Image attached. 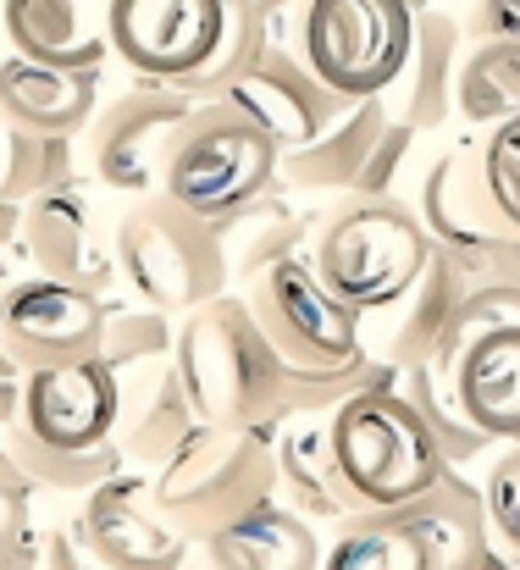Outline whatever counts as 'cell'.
<instances>
[{
	"label": "cell",
	"instance_id": "8992f818",
	"mask_svg": "<svg viewBox=\"0 0 520 570\" xmlns=\"http://www.w3.org/2000/svg\"><path fill=\"white\" fill-rule=\"evenodd\" d=\"M277 161L283 150L255 122H244L222 100H194V111L177 122L161 150L156 189L205 222H222L266 189H277Z\"/></svg>",
	"mask_w": 520,
	"mask_h": 570
},
{
	"label": "cell",
	"instance_id": "7bdbcfd3",
	"mask_svg": "<svg viewBox=\"0 0 520 570\" xmlns=\"http://www.w3.org/2000/svg\"><path fill=\"white\" fill-rule=\"evenodd\" d=\"M173 570H210V566H205V554H199V549H188V554H183Z\"/></svg>",
	"mask_w": 520,
	"mask_h": 570
},
{
	"label": "cell",
	"instance_id": "d590c367",
	"mask_svg": "<svg viewBox=\"0 0 520 570\" xmlns=\"http://www.w3.org/2000/svg\"><path fill=\"white\" fill-rule=\"evenodd\" d=\"M482 184L493 210L520 233V122H499L482 134Z\"/></svg>",
	"mask_w": 520,
	"mask_h": 570
},
{
	"label": "cell",
	"instance_id": "f546056e",
	"mask_svg": "<svg viewBox=\"0 0 520 570\" xmlns=\"http://www.w3.org/2000/svg\"><path fill=\"white\" fill-rule=\"evenodd\" d=\"M0 438H6V449H11V460H17V471H22V482L28 488H56V493H89L95 482H106V476H117L122 471V449L117 443H100V449H50V443H39L17 415L11 421H0Z\"/></svg>",
	"mask_w": 520,
	"mask_h": 570
},
{
	"label": "cell",
	"instance_id": "d6a6232c",
	"mask_svg": "<svg viewBox=\"0 0 520 570\" xmlns=\"http://www.w3.org/2000/svg\"><path fill=\"white\" fill-rule=\"evenodd\" d=\"M387 372L393 366L376 361L371 350L344 366H283V415H333L349 393H360L365 382L387 377Z\"/></svg>",
	"mask_w": 520,
	"mask_h": 570
},
{
	"label": "cell",
	"instance_id": "ba28073f",
	"mask_svg": "<svg viewBox=\"0 0 520 570\" xmlns=\"http://www.w3.org/2000/svg\"><path fill=\"white\" fill-rule=\"evenodd\" d=\"M244 299L283 366H344L365 355V316L322 283L311 255H283L244 283Z\"/></svg>",
	"mask_w": 520,
	"mask_h": 570
},
{
	"label": "cell",
	"instance_id": "d4e9b609",
	"mask_svg": "<svg viewBox=\"0 0 520 570\" xmlns=\"http://www.w3.org/2000/svg\"><path fill=\"white\" fill-rule=\"evenodd\" d=\"M0 28L17 56L45 67H106V17L95 22L89 0H0Z\"/></svg>",
	"mask_w": 520,
	"mask_h": 570
},
{
	"label": "cell",
	"instance_id": "f6af8a7d",
	"mask_svg": "<svg viewBox=\"0 0 520 570\" xmlns=\"http://www.w3.org/2000/svg\"><path fill=\"white\" fill-rule=\"evenodd\" d=\"M0 283H11V249H0Z\"/></svg>",
	"mask_w": 520,
	"mask_h": 570
},
{
	"label": "cell",
	"instance_id": "7402d4cb",
	"mask_svg": "<svg viewBox=\"0 0 520 570\" xmlns=\"http://www.w3.org/2000/svg\"><path fill=\"white\" fill-rule=\"evenodd\" d=\"M277 499L294 504L311 527H344L365 504L354 499V488L344 482L333 443H327V415H288L277 432Z\"/></svg>",
	"mask_w": 520,
	"mask_h": 570
},
{
	"label": "cell",
	"instance_id": "e0dca14e",
	"mask_svg": "<svg viewBox=\"0 0 520 570\" xmlns=\"http://www.w3.org/2000/svg\"><path fill=\"white\" fill-rule=\"evenodd\" d=\"M465 294H471V283H465L460 261L432 244V255H426L421 277L404 288V299L387 305V311H376L382 327H376V350H371V355L387 361L393 372L438 361V350L449 344V327H454Z\"/></svg>",
	"mask_w": 520,
	"mask_h": 570
},
{
	"label": "cell",
	"instance_id": "4fadbf2b",
	"mask_svg": "<svg viewBox=\"0 0 520 570\" xmlns=\"http://www.w3.org/2000/svg\"><path fill=\"white\" fill-rule=\"evenodd\" d=\"M17 249L33 261V272L56 277V283H72V288H89V294H111L122 283L117 272V244L111 233L100 227L84 178H67V184H50L22 205V238Z\"/></svg>",
	"mask_w": 520,
	"mask_h": 570
},
{
	"label": "cell",
	"instance_id": "1f68e13d",
	"mask_svg": "<svg viewBox=\"0 0 520 570\" xmlns=\"http://www.w3.org/2000/svg\"><path fill=\"white\" fill-rule=\"evenodd\" d=\"M266 50V22H261V0H222V33H216V50L205 56L199 72H188L177 89L188 100H216L255 56Z\"/></svg>",
	"mask_w": 520,
	"mask_h": 570
},
{
	"label": "cell",
	"instance_id": "cb8c5ba5",
	"mask_svg": "<svg viewBox=\"0 0 520 570\" xmlns=\"http://www.w3.org/2000/svg\"><path fill=\"white\" fill-rule=\"evenodd\" d=\"M454 404L493 443H520V327L482 333L454 361Z\"/></svg>",
	"mask_w": 520,
	"mask_h": 570
},
{
	"label": "cell",
	"instance_id": "52a82bcc",
	"mask_svg": "<svg viewBox=\"0 0 520 570\" xmlns=\"http://www.w3.org/2000/svg\"><path fill=\"white\" fill-rule=\"evenodd\" d=\"M415 33L410 0H305L294 50L344 100L387 95Z\"/></svg>",
	"mask_w": 520,
	"mask_h": 570
},
{
	"label": "cell",
	"instance_id": "5bb4252c",
	"mask_svg": "<svg viewBox=\"0 0 520 570\" xmlns=\"http://www.w3.org/2000/svg\"><path fill=\"white\" fill-rule=\"evenodd\" d=\"M216 100H222L227 111H238L244 122H255L283 156L300 150V145H311L349 106L344 95H333V89L300 61V50H288V45H266Z\"/></svg>",
	"mask_w": 520,
	"mask_h": 570
},
{
	"label": "cell",
	"instance_id": "ac0fdd59",
	"mask_svg": "<svg viewBox=\"0 0 520 570\" xmlns=\"http://www.w3.org/2000/svg\"><path fill=\"white\" fill-rule=\"evenodd\" d=\"M460 56H465V22L426 6L415 11V33H410V56L393 78V89L382 95L387 117L415 128V134H438L454 117V78H460Z\"/></svg>",
	"mask_w": 520,
	"mask_h": 570
},
{
	"label": "cell",
	"instance_id": "f35d334b",
	"mask_svg": "<svg viewBox=\"0 0 520 570\" xmlns=\"http://www.w3.org/2000/svg\"><path fill=\"white\" fill-rule=\"evenodd\" d=\"M477 39H520V0H477L465 17V45Z\"/></svg>",
	"mask_w": 520,
	"mask_h": 570
},
{
	"label": "cell",
	"instance_id": "7c38bea8",
	"mask_svg": "<svg viewBox=\"0 0 520 570\" xmlns=\"http://www.w3.org/2000/svg\"><path fill=\"white\" fill-rule=\"evenodd\" d=\"M72 538L100 554L117 570H173L194 543L177 532L173 521L156 510L150 499V471L122 465L117 476L95 482L78 504V515H67Z\"/></svg>",
	"mask_w": 520,
	"mask_h": 570
},
{
	"label": "cell",
	"instance_id": "e575fe53",
	"mask_svg": "<svg viewBox=\"0 0 520 570\" xmlns=\"http://www.w3.org/2000/svg\"><path fill=\"white\" fill-rule=\"evenodd\" d=\"M482 504H488V527H493L499 549L520 566V443H504V454L488 460Z\"/></svg>",
	"mask_w": 520,
	"mask_h": 570
},
{
	"label": "cell",
	"instance_id": "ab89813d",
	"mask_svg": "<svg viewBox=\"0 0 520 570\" xmlns=\"http://www.w3.org/2000/svg\"><path fill=\"white\" fill-rule=\"evenodd\" d=\"M39 570H117V566H106L100 554H89V549L72 538V527L61 521V527L45 532V560H39Z\"/></svg>",
	"mask_w": 520,
	"mask_h": 570
},
{
	"label": "cell",
	"instance_id": "6da1fadb",
	"mask_svg": "<svg viewBox=\"0 0 520 570\" xmlns=\"http://www.w3.org/2000/svg\"><path fill=\"white\" fill-rule=\"evenodd\" d=\"M173 366L194 421L249 426L255 438L277 443L288 421L283 415V355L261 333L244 294H216L177 322Z\"/></svg>",
	"mask_w": 520,
	"mask_h": 570
},
{
	"label": "cell",
	"instance_id": "8d00e7d4",
	"mask_svg": "<svg viewBox=\"0 0 520 570\" xmlns=\"http://www.w3.org/2000/svg\"><path fill=\"white\" fill-rule=\"evenodd\" d=\"M28 499L33 493L0 482V570H39L45 560V538L28 521Z\"/></svg>",
	"mask_w": 520,
	"mask_h": 570
},
{
	"label": "cell",
	"instance_id": "5b68a950",
	"mask_svg": "<svg viewBox=\"0 0 520 570\" xmlns=\"http://www.w3.org/2000/svg\"><path fill=\"white\" fill-rule=\"evenodd\" d=\"M117 272L139 305H156L167 316H188L194 305L227 294L233 266L216 222L173 205L167 194H145L117 227Z\"/></svg>",
	"mask_w": 520,
	"mask_h": 570
},
{
	"label": "cell",
	"instance_id": "4dcf8cb0",
	"mask_svg": "<svg viewBox=\"0 0 520 570\" xmlns=\"http://www.w3.org/2000/svg\"><path fill=\"white\" fill-rule=\"evenodd\" d=\"M399 393H404V399L421 410V421L432 426L443 465H454V471H471L477 460H488L493 438H488V432H477V426L465 421V410L454 404V387L438 377L432 366H404V372H399Z\"/></svg>",
	"mask_w": 520,
	"mask_h": 570
},
{
	"label": "cell",
	"instance_id": "277c9868",
	"mask_svg": "<svg viewBox=\"0 0 520 570\" xmlns=\"http://www.w3.org/2000/svg\"><path fill=\"white\" fill-rule=\"evenodd\" d=\"M150 499L188 543L216 532L222 521L277 499V443L249 426H194L167 465L150 471Z\"/></svg>",
	"mask_w": 520,
	"mask_h": 570
},
{
	"label": "cell",
	"instance_id": "f1b7e54d",
	"mask_svg": "<svg viewBox=\"0 0 520 570\" xmlns=\"http://www.w3.org/2000/svg\"><path fill=\"white\" fill-rule=\"evenodd\" d=\"M322 570H438L399 510H360L322 549Z\"/></svg>",
	"mask_w": 520,
	"mask_h": 570
},
{
	"label": "cell",
	"instance_id": "bcb514c9",
	"mask_svg": "<svg viewBox=\"0 0 520 570\" xmlns=\"http://www.w3.org/2000/svg\"><path fill=\"white\" fill-rule=\"evenodd\" d=\"M410 6H415V11H426V6H432V0H410Z\"/></svg>",
	"mask_w": 520,
	"mask_h": 570
},
{
	"label": "cell",
	"instance_id": "ee69618b",
	"mask_svg": "<svg viewBox=\"0 0 520 570\" xmlns=\"http://www.w3.org/2000/svg\"><path fill=\"white\" fill-rule=\"evenodd\" d=\"M0 288H6V283H0ZM0 377H11V382L22 377V372H17V361H11V355H6V344H0Z\"/></svg>",
	"mask_w": 520,
	"mask_h": 570
},
{
	"label": "cell",
	"instance_id": "83f0119b",
	"mask_svg": "<svg viewBox=\"0 0 520 570\" xmlns=\"http://www.w3.org/2000/svg\"><path fill=\"white\" fill-rule=\"evenodd\" d=\"M454 111L482 134L499 122H520V39H477L460 56Z\"/></svg>",
	"mask_w": 520,
	"mask_h": 570
},
{
	"label": "cell",
	"instance_id": "60d3db41",
	"mask_svg": "<svg viewBox=\"0 0 520 570\" xmlns=\"http://www.w3.org/2000/svg\"><path fill=\"white\" fill-rule=\"evenodd\" d=\"M454 570H516V560H510V554H504L499 543H488L482 554H471L465 566H454Z\"/></svg>",
	"mask_w": 520,
	"mask_h": 570
},
{
	"label": "cell",
	"instance_id": "d6986e66",
	"mask_svg": "<svg viewBox=\"0 0 520 570\" xmlns=\"http://www.w3.org/2000/svg\"><path fill=\"white\" fill-rule=\"evenodd\" d=\"M194 426L199 421L188 410V393L177 382L173 355L150 361V366H134V372H117V426H111V443L122 449V465H134V471L167 465L173 449Z\"/></svg>",
	"mask_w": 520,
	"mask_h": 570
},
{
	"label": "cell",
	"instance_id": "74e56055",
	"mask_svg": "<svg viewBox=\"0 0 520 570\" xmlns=\"http://www.w3.org/2000/svg\"><path fill=\"white\" fill-rule=\"evenodd\" d=\"M421 134L415 128H404V122H393L387 117V128H382V139H376V150H371V161H365V173H360V184L354 194H399V173H404V156H410V145H415Z\"/></svg>",
	"mask_w": 520,
	"mask_h": 570
},
{
	"label": "cell",
	"instance_id": "3957f363",
	"mask_svg": "<svg viewBox=\"0 0 520 570\" xmlns=\"http://www.w3.org/2000/svg\"><path fill=\"white\" fill-rule=\"evenodd\" d=\"M426 255L432 238L399 194H344V205L322 216L311 244V266L322 272V283L360 316L399 305Z\"/></svg>",
	"mask_w": 520,
	"mask_h": 570
},
{
	"label": "cell",
	"instance_id": "4316f807",
	"mask_svg": "<svg viewBox=\"0 0 520 570\" xmlns=\"http://www.w3.org/2000/svg\"><path fill=\"white\" fill-rule=\"evenodd\" d=\"M78 139H39L0 117V249H17L22 238V205L50 184L78 178ZM22 255V249H17Z\"/></svg>",
	"mask_w": 520,
	"mask_h": 570
},
{
	"label": "cell",
	"instance_id": "8fae6325",
	"mask_svg": "<svg viewBox=\"0 0 520 570\" xmlns=\"http://www.w3.org/2000/svg\"><path fill=\"white\" fill-rule=\"evenodd\" d=\"M222 33V0H106L111 56L150 83H183Z\"/></svg>",
	"mask_w": 520,
	"mask_h": 570
},
{
	"label": "cell",
	"instance_id": "ffe728a7",
	"mask_svg": "<svg viewBox=\"0 0 520 570\" xmlns=\"http://www.w3.org/2000/svg\"><path fill=\"white\" fill-rule=\"evenodd\" d=\"M100 106V72L95 67H45L28 56L0 61V117L39 139H78L84 122Z\"/></svg>",
	"mask_w": 520,
	"mask_h": 570
},
{
	"label": "cell",
	"instance_id": "44dd1931",
	"mask_svg": "<svg viewBox=\"0 0 520 570\" xmlns=\"http://www.w3.org/2000/svg\"><path fill=\"white\" fill-rule=\"evenodd\" d=\"M210 570H322V532L283 499H261L255 510L222 521L194 543Z\"/></svg>",
	"mask_w": 520,
	"mask_h": 570
},
{
	"label": "cell",
	"instance_id": "9c48e42d",
	"mask_svg": "<svg viewBox=\"0 0 520 570\" xmlns=\"http://www.w3.org/2000/svg\"><path fill=\"white\" fill-rule=\"evenodd\" d=\"M194 111V100L177 83H128L122 95H111L106 106H95V117L78 134V161L89 178H100L117 194H145L161 184V150L177 134V122Z\"/></svg>",
	"mask_w": 520,
	"mask_h": 570
},
{
	"label": "cell",
	"instance_id": "30bf717a",
	"mask_svg": "<svg viewBox=\"0 0 520 570\" xmlns=\"http://www.w3.org/2000/svg\"><path fill=\"white\" fill-rule=\"evenodd\" d=\"M106 333V299L72 283H56L45 272L11 277L0 288V344L17 361V372L95 361Z\"/></svg>",
	"mask_w": 520,
	"mask_h": 570
},
{
	"label": "cell",
	"instance_id": "7a4b0ae2",
	"mask_svg": "<svg viewBox=\"0 0 520 570\" xmlns=\"http://www.w3.org/2000/svg\"><path fill=\"white\" fill-rule=\"evenodd\" d=\"M333 460L365 510H404L443 476V454L421 410L399 393V372L365 382L327 415Z\"/></svg>",
	"mask_w": 520,
	"mask_h": 570
},
{
	"label": "cell",
	"instance_id": "836d02e7",
	"mask_svg": "<svg viewBox=\"0 0 520 570\" xmlns=\"http://www.w3.org/2000/svg\"><path fill=\"white\" fill-rule=\"evenodd\" d=\"M173 316L156 311V305H111L106 299V333H100V361L111 372H134V366H150V361H167L173 355Z\"/></svg>",
	"mask_w": 520,
	"mask_h": 570
},
{
	"label": "cell",
	"instance_id": "484cf974",
	"mask_svg": "<svg viewBox=\"0 0 520 570\" xmlns=\"http://www.w3.org/2000/svg\"><path fill=\"white\" fill-rule=\"evenodd\" d=\"M399 515L415 527V538L426 543V554H432L438 570L465 566L471 554H482L493 543L488 504H482V476H465L454 465H443V476L421 499H410Z\"/></svg>",
	"mask_w": 520,
	"mask_h": 570
},
{
	"label": "cell",
	"instance_id": "9a60e30c",
	"mask_svg": "<svg viewBox=\"0 0 520 570\" xmlns=\"http://www.w3.org/2000/svg\"><path fill=\"white\" fill-rule=\"evenodd\" d=\"M17 421L50 449H78V454L100 449L111 443V426H117V372L100 355L22 372Z\"/></svg>",
	"mask_w": 520,
	"mask_h": 570
},
{
	"label": "cell",
	"instance_id": "2e32d148",
	"mask_svg": "<svg viewBox=\"0 0 520 570\" xmlns=\"http://www.w3.org/2000/svg\"><path fill=\"white\" fill-rule=\"evenodd\" d=\"M421 227L438 249L471 255L488 249L499 238H510L516 227L493 210L488 184H482V139H454L421 178Z\"/></svg>",
	"mask_w": 520,
	"mask_h": 570
},
{
	"label": "cell",
	"instance_id": "b9f144b4",
	"mask_svg": "<svg viewBox=\"0 0 520 570\" xmlns=\"http://www.w3.org/2000/svg\"><path fill=\"white\" fill-rule=\"evenodd\" d=\"M17 404H22V377H0V421H11L17 415Z\"/></svg>",
	"mask_w": 520,
	"mask_h": 570
},
{
	"label": "cell",
	"instance_id": "603a6c76",
	"mask_svg": "<svg viewBox=\"0 0 520 570\" xmlns=\"http://www.w3.org/2000/svg\"><path fill=\"white\" fill-rule=\"evenodd\" d=\"M387 128V106L382 95L371 100H349L344 111L300 150H288L277 161V189H300V194H354L376 139Z\"/></svg>",
	"mask_w": 520,
	"mask_h": 570
}]
</instances>
